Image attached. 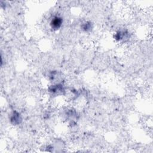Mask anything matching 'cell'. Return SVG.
I'll return each mask as SVG.
<instances>
[{
	"label": "cell",
	"mask_w": 153,
	"mask_h": 153,
	"mask_svg": "<svg viewBox=\"0 0 153 153\" xmlns=\"http://www.w3.org/2000/svg\"><path fill=\"white\" fill-rule=\"evenodd\" d=\"M64 22L63 18L59 16H53L50 22V26L51 28L55 31H58L62 27Z\"/></svg>",
	"instance_id": "cell-1"
},
{
	"label": "cell",
	"mask_w": 153,
	"mask_h": 153,
	"mask_svg": "<svg viewBox=\"0 0 153 153\" xmlns=\"http://www.w3.org/2000/svg\"><path fill=\"white\" fill-rule=\"evenodd\" d=\"M22 121V118L20 113L16 111L12 112L10 116V122L13 125H18Z\"/></svg>",
	"instance_id": "cell-2"
},
{
	"label": "cell",
	"mask_w": 153,
	"mask_h": 153,
	"mask_svg": "<svg viewBox=\"0 0 153 153\" xmlns=\"http://www.w3.org/2000/svg\"><path fill=\"white\" fill-rule=\"evenodd\" d=\"M125 35H126V33L124 31H118V32H117L115 34H114V39L116 40L117 41H121L123 40L124 37H125Z\"/></svg>",
	"instance_id": "cell-3"
},
{
	"label": "cell",
	"mask_w": 153,
	"mask_h": 153,
	"mask_svg": "<svg viewBox=\"0 0 153 153\" xmlns=\"http://www.w3.org/2000/svg\"><path fill=\"white\" fill-rule=\"evenodd\" d=\"M93 28V26L91 22H87L84 23L82 26V30L85 32H89Z\"/></svg>",
	"instance_id": "cell-4"
}]
</instances>
